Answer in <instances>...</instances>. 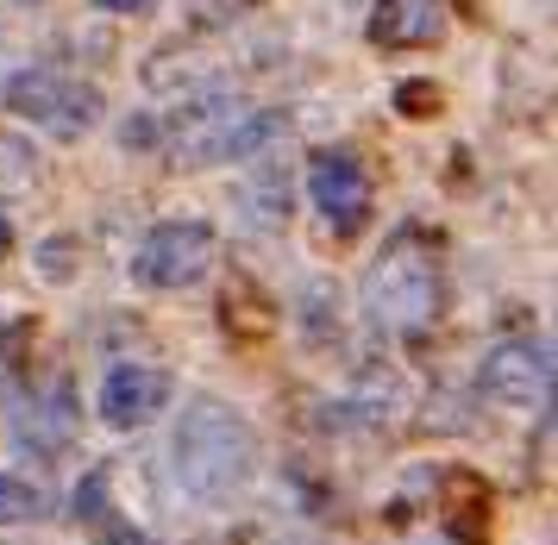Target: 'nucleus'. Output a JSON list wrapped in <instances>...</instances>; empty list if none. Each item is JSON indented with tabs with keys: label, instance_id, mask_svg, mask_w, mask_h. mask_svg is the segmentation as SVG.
Listing matches in <instances>:
<instances>
[{
	"label": "nucleus",
	"instance_id": "nucleus-1",
	"mask_svg": "<svg viewBox=\"0 0 558 545\" xmlns=\"http://www.w3.org/2000/svg\"><path fill=\"white\" fill-rule=\"evenodd\" d=\"M177 471L195 501H232L252 476V426L220 396H195L177 426Z\"/></svg>",
	"mask_w": 558,
	"mask_h": 545
},
{
	"label": "nucleus",
	"instance_id": "nucleus-2",
	"mask_svg": "<svg viewBox=\"0 0 558 545\" xmlns=\"http://www.w3.org/2000/svg\"><path fill=\"white\" fill-rule=\"evenodd\" d=\"M364 301H371V320H377L383 332H421V326L439 314V301H446L439 257H433L421 239L389 245L377 264H371V276H364Z\"/></svg>",
	"mask_w": 558,
	"mask_h": 545
},
{
	"label": "nucleus",
	"instance_id": "nucleus-3",
	"mask_svg": "<svg viewBox=\"0 0 558 545\" xmlns=\"http://www.w3.org/2000/svg\"><path fill=\"white\" fill-rule=\"evenodd\" d=\"M289 120L270 107H239V100H207L195 113L177 120V164H227V157H252L270 138H282Z\"/></svg>",
	"mask_w": 558,
	"mask_h": 545
},
{
	"label": "nucleus",
	"instance_id": "nucleus-4",
	"mask_svg": "<svg viewBox=\"0 0 558 545\" xmlns=\"http://www.w3.org/2000/svg\"><path fill=\"white\" fill-rule=\"evenodd\" d=\"M7 107L20 113V120L45 125V132H57V138H82L88 125L101 120V88H88V82H76L70 70H20L13 82H7Z\"/></svg>",
	"mask_w": 558,
	"mask_h": 545
},
{
	"label": "nucleus",
	"instance_id": "nucleus-5",
	"mask_svg": "<svg viewBox=\"0 0 558 545\" xmlns=\"http://www.w3.org/2000/svg\"><path fill=\"white\" fill-rule=\"evenodd\" d=\"M214 264V226L202 220H163L145 232V245L132 257V276L145 289H189L195 276H207Z\"/></svg>",
	"mask_w": 558,
	"mask_h": 545
},
{
	"label": "nucleus",
	"instance_id": "nucleus-6",
	"mask_svg": "<svg viewBox=\"0 0 558 545\" xmlns=\"http://www.w3.org/2000/svg\"><path fill=\"white\" fill-rule=\"evenodd\" d=\"M553 364L558 351L539 346V339H508V346H496L489 358H483V396L502 401V408H527V401L553 396Z\"/></svg>",
	"mask_w": 558,
	"mask_h": 545
},
{
	"label": "nucleus",
	"instance_id": "nucleus-7",
	"mask_svg": "<svg viewBox=\"0 0 558 545\" xmlns=\"http://www.w3.org/2000/svg\"><path fill=\"white\" fill-rule=\"evenodd\" d=\"M307 189H314L332 232H357L364 214H371V175H364L352 150H320L314 170H307Z\"/></svg>",
	"mask_w": 558,
	"mask_h": 545
},
{
	"label": "nucleus",
	"instance_id": "nucleus-8",
	"mask_svg": "<svg viewBox=\"0 0 558 545\" xmlns=\"http://www.w3.org/2000/svg\"><path fill=\"white\" fill-rule=\"evenodd\" d=\"M163 401H170V371H157V364H120L101 383V421L132 433V426L157 421Z\"/></svg>",
	"mask_w": 558,
	"mask_h": 545
},
{
	"label": "nucleus",
	"instance_id": "nucleus-9",
	"mask_svg": "<svg viewBox=\"0 0 558 545\" xmlns=\"http://www.w3.org/2000/svg\"><path fill=\"white\" fill-rule=\"evenodd\" d=\"M371 38H377L383 50L439 45V38H446V0H377Z\"/></svg>",
	"mask_w": 558,
	"mask_h": 545
},
{
	"label": "nucleus",
	"instance_id": "nucleus-10",
	"mask_svg": "<svg viewBox=\"0 0 558 545\" xmlns=\"http://www.w3.org/2000/svg\"><path fill=\"white\" fill-rule=\"evenodd\" d=\"M13 433H20L32 451H51L57 458V451L70 446V433H76V401H70V389L57 383L51 396H45V389L26 396L20 408H13Z\"/></svg>",
	"mask_w": 558,
	"mask_h": 545
},
{
	"label": "nucleus",
	"instance_id": "nucleus-11",
	"mask_svg": "<svg viewBox=\"0 0 558 545\" xmlns=\"http://www.w3.org/2000/svg\"><path fill=\"white\" fill-rule=\"evenodd\" d=\"M76 514L88 521V533H95L101 545H151L132 521H120V514H113V489H107V471H95V476H88V483L76 489Z\"/></svg>",
	"mask_w": 558,
	"mask_h": 545
},
{
	"label": "nucleus",
	"instance_id": "nucleus-12",
	"mask_svg": "<svg viewBox=\"0 0 558 545\" xmlns=\"http://www.w3.org/2000/svg\"><path fill=\"white\" fill-rule=\"evenodd\" d=\"M45 514V489H32L26 476L0 471V526H26Z\"/></svg>",
	"mask_w": 558,
	"mask_h": 545
},
{
	"label": "nucleus",
	"instance_id": "nucleus-13",
	"mask_svg": "<svg viewBox=\"0 0 558 545\" xmlns=\"http://www.w3.org/2000/svg\"><path fill=\"white\" fill-rule=\"evenodd\" d=\"M32 182V150L20 138H0V189H20Z\"/></svg>",
	"mask_w": 558,
	"mask_h": 545
},
{
	"label": "nucleus",
	"instance_id": "nucleus-14",
	"mask_svg": "<svg viewBox=\"0 0 558 545\" xmlns=\"http://www.w3.org/2000/svg\"><path fill=\"white\" fill-rule=\"evenodd\" d=\"M38 270L45 276H70L76 270V245H70V239H51V245L38 251Z\"/></svg>",
	"mask_w": 558,
	"mask_h": 545
},
{
	"label": "nucleus",
	"instance_id": "nucleus-15",
	"mask_svg": "<svg viewBox=\"0 0 558 545\" xmlns=\"http://www.w3.org/2000/svg\"><path fill=\"white\" fill-rule=\"evenodd\" d=\"M396 107L402 113H433V82H402L396 88Z\"/></svg>",
	"mask_w": 558,
	"mask_h": 545
},
{
	"label": "nucleus",
	"instance_id": "nucleus-16",
	"mask_svg": "<svg viewBox=\"0 0 558 545\" xmlns=\"http://www.w3.org/2000/svg\"><path fill=\"white\" fill-rule=\"evenodd\" d=\"M151 138H157L151 120H132V125H126V145H151Z\"/></svg>",
	"mask_w": 558,
	"mask_h": 545
},
{
	"label": "nucleus",
	"instance_id": "nucleus-17",
	"mask_svg": "<svg viewBox=\"0 0 558 545\" xmlns=\"http://www.w3.org/2000/svg\"><path fill=\"white\" fill-rule=\"evenodd\" d=\"M95 7H101V13H145L151 0H95Z\"/></svg>",
	"mask_w": 558,
	"mask_h": 545
},
{
	"label": "nucleus",
	"instance_id": "nucleus-18",
	"mask_svg": "<svg viewBox=\"0 0 558 545\" xmlns=\"http://www.w3.org/2000/svg\"><path fill=\"white\" fill-rule=\"evenodd\" d=\"M7 251H13V220L0 214V257H7Z\"/></svg>",
	"mask_w": 558,
	"mask_h": 545
},
{
	"label": "nucleus",
	"instance_id": "nucleus-19",
	"mask_svg": "<svg viewBox=\"0 0 558 545\" xmlns=\"http://www.w3.org/2000/svg\"><path fill=\"white\" fill-rule=\"evenodd\" d=\"M0 364H7V320H0Z\"/></svg>",
	"mask_w": 558,
	"mask_h": 545
}]
</instances>
